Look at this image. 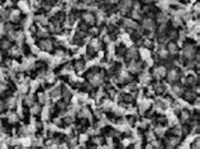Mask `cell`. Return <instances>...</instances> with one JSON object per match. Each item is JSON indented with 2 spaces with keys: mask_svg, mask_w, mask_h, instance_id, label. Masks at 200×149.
<instances>
[{
  "mask_svg": "<svg viewBox=\"0 0 200 149\" xmlns=\"http://www.w3.org/2000/svg\"><path fill=\"white\" fill-rule=\"evenodd\" d=\"M12 48V42L9 39H2L0 40V51H9Z\"/></svg>",
  "mask_w": 200,
  "mask_h": 149,
  "instance_id": "obj_12",
  "label": "cell"
},
{
  "mask_svg": "<svg viewBox=\"0 0 200 149\" xmlns=\"http://www.w3.org/2000/svg\"><path fill=\"white\" fill-rule=\"evenodd\" d=\"M171 91H172V94H173L175 96L180 97V96L182 95V92H184V87L180 86V85H175V86H172Z\"/></svg>",
  "mask_w": 200,
  "mask_h": 149,
  "instance_id": "obj_16",
  "label": "cell"
},
{
  "mask_svg": "<svg viewBox=\"0 0 200 149\" xmlns=\"http://www.w3.org/2000/svg\"><path fill=\"white\" fill-rule=\"evenodd\" d=\"M133 4V0H122V3H120V9L123 13H127L128 9L132 6Z\"/></svg>",
  "mask_w": 200,
  "mask_h": 149,
  "instance_id": "obj_15",
  "label": "cell"
},
{
  "mask_svg": "<svg viewBox=\"0 0 200 149\" xmlns=\"http://www.w3.org/2000/svg\"><path fill=\"white\" fill-rule=\"evenodd\" d=\"M30 113L33 115H39L41 113H42V106H41L39 104H33L30 106Z\"/></svg>",
  "mask_w": 200,
  "mask_h": 149,
  "instance_id": "obj_19",
  "label": "cell"
},
{
  "mask_svg": "<svg viewBox=\"0 0 200 149\" xmlns=\"http://www.w3.org/2000/svg\"><path fill=\"white\" fill-rule=\"evenodd\" d=\"M12 30H13V26H10V24H5V26H4V32L9 33Z\"/></svg>",
  "mask_w": 200,
  "mask_h": 149,
  "instance_id": "obj_48",
  "label": "cell"
},
{
  "mask_svg": "<svg viewBox=\"0 0 200 149\" xmlns=\"http://www.w3.org/2000/svg\"><path fill=\"white\" fill-rule=\"evenodd\" d=\"M9 19L12 22H19L20 20V12L19 10H13L10 14H9Z\"/></svg>",
  "mask_w": 200,
  "mask_h": 149,
  "instance_id": "obj_18",
  "label": "cell"
},
{
  "mask_svg": "<svg viewBox=\"0 0 200 149\" xmlns=\"http://www.w3.org/2000/svg\"><path fill=\"white\" fill-rule=\"evenodd\" d=\"M167 51H169L170 54H176L177 51H179L177 44L175 43V42H169V44H167Z\"/></svg>",
  "mask_w": 200,
  "mask_h": 149,
  "instance_id": "obj_17",
  "label": "cell"
},
{
  "mask_svg": "<svg viewBox=\"0 0 200 149\" xmlns=\"http://www.w3.org/2000/svg\"><path fill=\"white\" fill-rule=\"evenodd\" d=\"M24 105H26V106H32L33 105V97L32 96H26V97H24Z\"/></svg>",
  "mask_w": 200,
  "mask_h": 149,
  "instance_id": "obj_37",
  "label": "cell"
},
{
  "mask_svg": "<svg viewBox=\"0 0 200 149\" xmlns=\"http://www.w3.org/2000/svg\"><path fill=\"white\" fill-rule=\"evenodd\" d=\"M63 124H66V125H70V124L73 123V116H71V115H67V116L63 118Z\"/></svg>",
  "mask_w": 200,
  "mask_h": 149,
  "instance_id": "obj_36",
  "label": "cell"
},
{
  "mask_svg": "<svg viewBox=\"0 0 200 149\" xmlns=\"http://www.w3.org/2000/svg\"><path fill=\"white\" fill-rule=\"evenodd\" d=\"M18 5H19V8H20L22 10H26V12L28 10V3L26 2V0H23V2H19Z\"/></svg>",
  "mask_w": 200,
  "mask_h": 149,
  "instance_id": "obj_39",
  "label": "cell"
},
{
  "mask_svg": "<svg viewBox=\"0 0 200 149\" xmlns=\"http://www.w3.org/2000/svg\"><path fill=\"white\" fill-rule=\"evenodd\" d=\"M132 5H133V9H134V10H136V12H137V10H139V9H141V4H139V3H138V2H134V3H133V4H132Z\"/></svg>",
  "mask_w": 200,
  "mask_h": 149,
  "instance_id": "obj_51",
  "label": "cell"
},
{
  "mask_svg": "<svg viewBox=\"0 0 200 149\" xmlns=\"http://www.w3.org/2000/svg\"><path fill=\"white\" fill-rule=\"evenodd\" d=\"M118 81H119V82H128V81H130L129 73H127V72H120Z\"/></svg>",
  "mask_w": 200,
  "mask_h": 149,
  "instance_id": "obj_26",
  "label": "cell"
},
{
  "mask_svg": "<svg viewBox=\"0 0 200 149\" xmlns=\"http://www.w3.org/2000/svg\"><path fill=\"white\" fill-rule=\"evenodd\" d=\"M181 23H182V19L180 18V16H175L173 20H172L173 27H179V26H181Z\"/></svg>",
  "mask_w": 200,
  "mask_h": 149,
  "instance_id": "obj_38",
  "label": "cell"
},
{
  "mask_svg": "<svg viewBox=\"0 0 200 149\" xmlns=\"http://www.w3.org/2000/svg\"><path fill=\"white\" fill-rule=\"evenodd\" d=\"M179 144H180V138L177 135L170 137V138H167V140H166V147H167V148H175V147H177Z\"/></svg>",
  "mask_w": 200,
  "mask_h": 149,
  "instance_id": "obj_9",
  "label": "cell"
},
{
  "mask_svg": "<svg viewBox=\"0 0 200 149\" xmlns=\"http://www.w3.org/2000/svg\"><path fill=\"white\" fill-rule=\"evenodd\" d=\"M37 22H39V23H42L43 26L45 24H47L48 23V20H47V18H45V16H42V15H39V16H37Z\"/></svg>",
  "mask_w": 200,
  "mask_h": 149,
  "instance_id": "obj_42",
  "label": "cell"
},
{
  "mask_svg": "<svg viewBox=\"0 0 200 149\" xmlns=\"http://www.w3.org/2000/svg\"><path fill=\"white\" fill-rule=\"evenodd\" d=\"M169 37L170 38H176L177 37V32L176 30H170L169 32Z\"/></svg>",
  "mask_w": 200,
  "mask_h": 149,
  "instance_id": "obj_50",
  "label": "cell"
},
{
  "mask_svg": "<svg viewBox=\"0 0 200 149\" xmlns=\"http://www.w3.org/2000/svg\"><path fill=\"white\" fill-rule=\"evenodd\" d=\"M145 44H146V46L149 48V47L152 46V42H151V40H146V42H145Z\"/></svg>",
  "mask_w": 200,
  "mask_h": 149,
  "instance_id": "obj_58",
  "label": "cell"
},
{
  "mask_svg": "<svg viewBox=\"0 0 200 149\" xmlns=\"http://www.w3.org/2000/svg\"><path fill=\"white\" fill-rule=\"evenodd\" d=\"M82 19H84V22L88 24H95V22H96L95 15L93 13H89V12L82 13Z\"/></svg>",
  "mask_w": 200,
  "mask_h": 149,
  "instance_id": "obj_11",
  "label": "cell"
},
{
  "mask_svg": "<svg viewBox=\"0 0 200 149\" xmlns=\"http://www.w3.org/2000/svg\"><path fill=\"white\" fill-rule=\"evenodd\" d=\"M181 96H184V99L189 102H194L196 100V94L194 92V90H186L182 92Z\"/></svg>",
  "mask_w": 200,
  "mask_h": 149,
  "instance_id": "obj_8",
  "label": "cell"
},
{
  "mask_svg": "<svg viewBox=\"0 0 200 149\" xmlns=\"http://www.w3.org/2000/svg\"><path fill=\"white\" fill-rule=\"evenodd\" d=\"M171 2H173V3H179V2H181V0H171Z\"/></svg>",
  "mask_w": 200,
  "mask_h": 149,
  "instance_id": "obj_60",
  "label": "cell"
},
{
  "mask_svg": "<svg viewBox=\"0 0 200 149\" xmlns=\"http://www.w3.org/2000/svg\"><path fill=\"white\" fill-rule=\"evenodd\" d=\"M99 49H100V42L98 39H93L90 42V44H89V48H88L89 54H95Z\"/></svg>",
  "mask_w": 200,
  "mask_h": 149,
  "instance_id": "obj_6",
  "label": "cell"
},
{
  "mask_svg": "<svg viewBox=\"0 0 200 149\" xmlns=\"http://www.w3.org/2000/svg\"><path fill=\"white\" fill-rule=\"evenodd\" d=\"M142 70V63L137 62L136 60H130V62L128 63V71L132 73H137Z\"/></svg>",
  "mask_w": 200,
  "mask_h": 149,
  "instance_id": "obj_5",
  "label": "cell"
},
{
  "mask_svg": "<svg viewBox=\"0 0 200 149\" xmlns=\"http://www.w3.org/2000/svg\"><path fill=\"white\" fill-rule=\"evenodd\" d=\"M38 97H39V102H41V104H46V102H47V97H46L45 94H39Z\"/></svg>",
  "mask_w": 200,
  "mask_h": 149,
  "instance_id": "obj_44",
  "label": "cell"
},
{
  "mask_svg": "<svg viewBox=\"0 0 200 149\" xmlns=\"http://www.w3.org/2000/svg\"><path fill=\"white\" fill-rule=\"evenodd\" d=\"M166 39H167V37H166V36H160V38H158V42H160V43H165Z\"/></svg>",
  "mask_w": 200,
  "mask_h": 149,
  "instance_id": "obj_54",
  "label": "cell"
},
{
  "mask_svg": "<svg viewBox=\"0 0 200 149\" xmlns=\"http://www.w3.org/2000/svg\"><path fill=\"white\" fill-rule=\"evenodd\" d=\"M79 114H80V116H81V118H84V119H88V118L91 116V113H90V110L88 109V107H82Z\"/></svg>",
  "mask_w": 200,
  "mask_h": 149,
  "instance_id": "obj_25",
  "label": "cell"
},
{
  "mask_svg": "<svg viewBox=\"0 0 200 149\" xmlns=\"http://www.w3.org/2000/svg\"><path fill=\"white\" fill-rule=\"evenodd\" d=\"M99 32H100V30H99L98 27H93V28H89L86 33H90V34L93 36V37H96V36L99 34Z\"/></svg>",
  "mask_w": 200,
  "mask_h": 149,
  "instance_id": "obj_35",
  "label": "cell"
},
{
  "mask_svg": "<svg viewBox=\"0 0 200 149\" xmlns=\"http://www.w3.org/2000/svg\"><path fill=\"white\" fill-rule=\"evenodd\" d=\"M169 51L167 49H163V48H160L158 49V57H160L161 60H167L169 58Z\"/></svg>",
  "mask_w": 200,
  "mask_h": 149,
  "instance_id": "obj_24",
  "label": "cell"
},
{
  "mask_svg": "<svg viewBox=\"0 0 200 149\" xmlns=\"http://www.w3.org/2000/svg\"><path fill=\"white\" fill-rule=\"evenodd\" d=\"M39 48L42 49V51L45 52H51L53 51V42L51 39H48V38H43V39H41L39 40V43H38Z\"/></svg>",
  "mask_w": 200,
  "mask_h": 149,
  "instance_id": "obj_3",
  "label": "cell"
},
{
  "mask_svg": "<svg viewBox=\"0 0 200 149\" xmlns=\"http://www.w3.org/2000/svg\"><path fill=\"white\" fill-rule=\"evenodd\" d=\"M196 53V48L193 44H186L182 49V57H185V60H194V54Z\"/></svg>",
  "mask_w": 200,
  "mask_h": 149,
  "instance_id": "obj_2",
  "label": "cell"
},
{
  "mask_svg": "<svg viewBox=\"0 0 200 149\" xmlns=\"http://www.w3.org/2000/svg\"><path fill=\"white\" fill-rule=\"evenodd\" d=\"M191 147H193V148H199V147H200V140H199V138H196V139H195V143L193 142Z\"/></svg>",
  "mask_w": 200,
  "mask_h": 149,
  "instance_id": "obj_53",
  "label": "cell"
},
{
  "mask_svg": "<svg viewBox=\"0 0 200 149\" xmlns=\"http://www.w3.org/2000/svg\"><path fill=\"white\" fill-rule=\"evenodd\" d=\"M124 26L128 27V28H133V29H137L138 28V24L136 22H133L132 19H124Z\"/></svg>",
  "mask_w": 200,
  "mask_h": 149,
  "instance_id": "obj_23",
  "label": "cell"
},
{
  "mask_svg": "<svg viewBox=\"0 0 200 149\" xmlns=\"http://www.w3.org/2000/svg\"><path fill=\"white\" fill-rule=\"evenodd\" d=\"M86 78L89 80L90 85L91 86H99L103 84L104 77H103V73L99 72L98 70H91L88 74H86Z\"/></svg>",
  "mask_w": 200,
  "mask_h": 149,
  "instance_id": "obj_1",
  "label": "cell"
},
{
  "mask_svg": "<svg viewBox=\"0 0 200 149\" xmlns=\"http://www.w3.org/2000/svg\"><path fill=\"white\" fill-rule=\"evenodd\" d=\"M8 120H9L10 124H15V123H18L19 121V116H18V114H15V113H10L9 114V116H8Z\"/></svg>",
  "mask_w": 200,
  "mask_h": 149,
  "instance_id": "obj_27",
  "label": "cell"
},
{
  "mask_svg": "<svg viewBox=\"0 0 200 149\" xmlns=\"http://www.w3.org/2000/svg\"><path fill=\"white\" fill-rule=\"evenodd\" d=\"M141 82H142V84H149V82H151V80H152V77H151V74H148V73H145V74H142V76H141Z\"/></svg>",
  "mask_w": 200,
  "mask_h": 149,
  "instance_id": "obj_30",
  "label": "cell"
},
{
  "mask_svg": "<svg viewBox=\"0 0 200 149\" xmlns=\"http://www.w3.org/2000/svg\"><path fill=\"white\" fill-rule=\"evenodd\" d=\"M148 106H149V104H148L147 101L142 102V104L139 105V113H141V114H145V113L147 111V109H148Z\"/></svg>",
  "mask_w": 200,
  "mask_h": 149,
  "instance_id": "obj_34",
  "label": "cell"
},
{
  "mask_svg": "<svg viewBox=\"0 0 200 149\" xmlns=\"http://www.w3.org/2000/svg\"><path fill=\"white\" fill-rule=\"evenodd\" d=\"M166 77H167V81L170 84H175L180 80V72L177 68H171L167 73H166Z\"/></svg>",
  "mask_w": 200,
  "mask_h": 149,
  "instance_id": "obj_4",
  "label": "cell"
},
{
  "mask_svg": "<svg viewBox=\"0 0 200 149\" xmlns=\"http://www.w3.org/2000/svg\"><path fill=\"white\" fill-rule=\"evenodd\" d=\"M2 2H3V0H0V3H2Z\"/></svg>",
  "mask_w": 200,
  "mask_h": 149,
  "instance_id": "obj_61",
  "label": "cell"
},
{
  "mask_svg": "<svg viewBox=\"0 0 200 149\" xmlns=\"http://www.w3.org/2000/svg\"><path fill=\"white\" fill-rule=\"evenodd\" d=\"M6 85L5 84H2V82H0V94H3V92H5L6 91Z\"/></svg>",
  "mask_w": 200,
  "mask_h": 149,
  "instance_id": "obj_52",
  "label": "cell"
},
{
  "mask_svg": "<svg viewBox=\"0 0 200 149\" xmlns=\"http://www.w3.org/2000/svg\"><path fill=\"white\" fill-rule=\"evenodd\" d=\"M61 95H62V97H63V101L67 104V102H70V100H71V97H72V92L69 90V88H62V91H61Z\"/></svg>",
  "mask_w": 200,
  "mask_h": 149,
  "instance_id": "obj_13",
  "label": "cell"
},
{
  "mask_svg": "<svg viewBox=\"0 0 200 149\" xmlns=\"http://www.w3.org/2000/svg\"><path fill=\"white\" fill-rule=\"evenodd\" d=\"M134 121H136V116H133V115L128 116V123H129V124H133Z\"/></svg>",
  "mask_w": 200,
  "mask_h": 149,
  "instance_id": "obj_55",
  "label": "cell"
},
{
  "mask_svg": "<svg viewBox=\"0 0 200 149\" xmlns=\"http://www.w3.org/2000/svg\"><path fill=\"white\" fill-rule=\"evenodd\" d=\"M82 87V90L84 91H90V86L89 85H84V86H81Z\"/></svg>",
  "mask_w": 200,
  "mask_h": 149,
  "instance_id": "obj_57",
  "label": "cell"
},
{
  "mask_svg": "<svg viewBox=\"0 0 200 149\" xmlns=\"http://www.w3.org/2000/svg\"><path fill=\"white\" fill-rule=\"evenodd\" d=\"M119 0H106V3L108 4H115V3H118Z\"/></svg>",
  "mask_w": 200,
  "mask_h": 149,
  "instance_id": "obj_56",
  "label": "cell"
},
{
  "mask_svg": "<svg viewBox=\"0 0 200 149\" xmlns=\"http://www.w3.org/2000/svg\"><path fill=\"white\" fill-rule=\"evenodd\" d=\"M75 68H76V70H81V68H84V61H82V60L76 61V63H75Z\"/></svg>",
  "mask_w": 200,
  "mask_h": 149,
  "instance_id": "obj_41",
  "label": "cell"
},
{
  "mask_svg": "<svg viewBox=\"0 0 200 149\" xmlns=\"http://www.w3.org/2000/svg\"><path fill=\"white\" fill-rule=\"evenodd\" d=\"M5 105H6V107H9V109H14L15 105H16V99L15 97H8L6 101H5Z\"/></svg>",
  "mask_w": 200,
  "mask_h": 149,
  "instance_id": "obj_22",
  "label": "cell"
},
{
  "mask_svg": "<svg viewBox=\"0 0 200 149\" xmlns=\"http://www.w3.org/2000/svg\"><path fill=\"white\" fill-rule=\"evenodd\" d=\"M142 27H143V29H146V30H148V32H153L155 28H156L155 22H153V19H151V18H146V19L142 22Z\"/></svg>",
  "mask_w": 200,
  "mask_h": 149,
  "instance_id": "obj_7",
  "label": "cell"
},
{
  "mask_svg": "<svg viewBox=\"0 0 200 149\" xmlns=\"http://www.w3.org/2000/svg\"><path fill=\"white\" fill-rule=\"evenodd\" d=\"M163 133H165V126H163V125H157V126L155 128V134H156V135L162 137Z\"/></svg>",
  "mask_w": 200,
  "mask_h": 149,
  "instance_id": "obj_31",
  "label": "cell"
},
{
  "mask_svg": "<svg viewBox=\"0 0 200 149\" xmlns=\"http://www.w3.org/2000/svg\"><path fill=\"white\" fill-rule=\"evenodd\" d=\"M156 20H157L158 23H161V24H162V23H166V22L169 20V15L166 14V13H163V12H162V13H158Z\"/></svg>",
  "mask_w": 200,
  "mask_h": 149,
  "instance_id": "obj_20",
  "label": "cell"
},
{
  "mask_svg": "<svg viewBox=\"0 0 200 149\" xmlns=\"http://www.w3.org/2000/svg\"><path fill=\"white\" fill-rule=\"evenodd\" d=\"M96 16H98V18H95V19H96L98 22H102V20H104V14H102V12H98Z\"/></svg>",
  "mask_w": 200,
  "mask_h": 149,
  "instance_id": "obj_49",
  "label": "cell"
},
{
  "mask_svg": "<svg viewBox=\"0 0 200 149\" xmlns=\"http://www.w3.org/2000/svg\"><path fill=\"white\" fill-rule=\"evenodd\" d=\"M126 57H127V60H136L137 57H138V51L136 48H129L127 53H126Z\"/></svg>",
  "mask_w": 200,
  "mask_h": 149,
  "instance_id": "obj_14",
  "label": "cell"
},
{
  "mask_svg": "<svg viewBox=\"0 0 200 149\" xmlns=\"http://www.w3.org/2000/svg\"><path fill=\"white\" fill-rule=\"evenodd\" d=\"M37 34L38 37H43V38H47L48 37V30L45 29V28H39L38 32H37Z\"/></svg>",
  "mask_w": 200,
  "mask_h": 149,
  "instance_id": "obj_33",
  "label": "cell"
},
{
  "mask_svg": "<svg viewBox=\"0 0 200 149\" xmlns=\"http://www.w3.org/2000/svg\"><path fill=\"white\" fill-rule=\"evenodd\" d=\"M82 2H84V4H91L94 0H82Z\"/></svg>",
  "mask_w": 200,
  "mask_h": 149,
  "instance_id": "obj_59",
  "label": "cell"
},
{
  "mask_svg": "<svg viewBox=\"0 0 200 149\" xmlns=\"http://www.w3.org/2000/svg\"><path fill=\"white\" fill-rule=\"evenodd\" d=\"M61 91H62V88L60 87V86H57V87H55L52 91H51V97L52 99H57L58 96L61 95Z\"/></svg>",
  "mask_w": 200,
  "mask_h": 149,
  "instance_id": "obj_29",
  "label": "cell"
},
{
  "mask_svg": "<svg viewBox=\"0 0 200 149\" xmlns=\"http://www.w3.org/2000/svg\"><path fill=\"white\" fill-rule=\"evenodd\" d=\"M57 107H58V109H61V110H65L66 109V102L65 101H58L57 102Z\"/></svg>",
  "mask_w": 200,
  "mask_h": 149,
  "instance_id": "obj_47",
  "label": "cell"
},
{
  "mask_svg": "<svg viewBox=\"0 0 200 149\" xmlns=\"http://www.w3.org/2000/svg\"><path fill=\"white\" fill-rule=\"evenodd\" d=\"M91 140H93V143H94V144H102V143L104 142L103 138H100V137H95V138H93Z\"/></svg>",
  "mask_w": 200,
  "mask_h": 149,
  "instance_id": "obj_43",
  "label": "cell"
},
{
  "mask_svg": "<svg viewBox=\"0 0 200 149\" xmlns=\"http://www.w3.org/2000/svg\"><path fill=\"white\" fill-rule=\"evenodd\" d=\"M156 106L158 107V109L165 110V109H166V106H167V105H166V102H165V101H162V100H158V101L156 102Z\"/></svg>",
  "mask_w": 200,
  "mask_h": 149,
  "instance_id": "obj_40",
  "label": "cell"
},
{
  "mask_svg": "<svg viewBox=\"0 0 200 149\" xmlns=\"http://www.w3.org/2000/svg\"><path fill=\"white\" fill-rule=\"evenodd\" d=\"M190 119V113L189 110H181V121H188Z\"/></svg>",
  "mask_w": 200,
  "mask_h": 149,
  "instance_id": "obj_32",
  "label": "cell"
},
{
  "mask_svg": "<svg viewBox=\"0 0 200 149\" xmlns=\"http://www.w3.org/2000/svg\"><path fill=\"white\" fill-rule=\"evenodd\" d=\"M153 90H155V92H156L157 95H162L165 91H166V86H165V85H156V86L153 87Z\"/></svg>",
  "mask_w": 200,
  "mask_h": 149,
  "instance_id": "obj_28",
  "label": "cell"
},
{
  "mask_svg": "<svg viewBox=\"0 0 200 149\" xmlns=\"http://www.w3.org/2000/svg\"><path fill=\"white\" fill-rule=\"evenodd\" d=\"M153 76L156 78H162L166 76V67L165 66H157L153 70Z\"/></svg>",
  "mask_w": 200,
  "mask_h": 149,
  "instance_id": "obj_10",
  "label": "cell"
},
{
  "mask_svg": "<svg viewBox=\"0 0 200 149\" xmlns=\"http://www.w3.org/2000/svg\"><path fill=\"white\" fill-rule=\"evenodd\" d=\"M79 28H80V30H84V32H88V24L84 22V23H80V26H79Z\"/></svg>",
  "mask_w": 200,
  "mask_h": 149,
  "instance_id": "obj_46",
  "label": "cell"
},
{
  "mask_svg": "<svg viewBox=\"0 0 200 149\" xmlns=\"http://www.w3.org/2000/svg\"><path fill=\"white\" fill-rule=\"evenodd\" d=\"M52 2H55V0H52Z\"/></svg>",
  "mask_w": 200,
  "mask_h": 149,
  "instance_id": "obj_62",
  "label": "cell"
},
{
  "mask_svg": "<svg viewBox=\"0 0 200 149\" xmlns=\"http://www.w3.org/2000/svg\"><path fill=\"white\" fill-rule=\"evenodd\" d=\"M198 82H199V78L195 76H188L185 80V84L188 86H194V84H198Z\"/></svg>",
  "mask_w": 200,
  "mask_h": 149,
  "instance_id": "obj_21",
  "label": "cell"
},
{
  "mask_svg": "<svg viewBox=\"0 0 200 149\" xmlns=\"http://www.w3.org/2000/svg\"><path fill=\"white\" fill-rule=\"evenodd\" d=\"M180 18H181L182 20L188 22V20H190V19H191V14H189V13H185V14H182V16H180Z\"/></svg>",
  "mask_w": 200,
  "mask_h": 149,
  "instance_id": "obj_45",
  "label": "cell"
}]
</instances>
